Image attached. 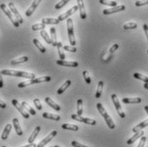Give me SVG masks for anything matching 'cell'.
<instances>
[{
  "mask_svg": "<svg viewBox=\"0 0 148 147\" xmlns=\"http://www.w3.org/2000/svg\"><path fill=\"white\" fill-rule=\"evenodd\" d=\"M1 71H2V75H3L22 77V78H27L29 80L35 79V75L33 73H27L25 71H18V70H11V69H3Z\"/></svg>",
  "mask_w": 148,
  "mask_h": 147,
  "instance_id": "obj_1",
  "label": "cell"
},
{
  "mask_svg": "<svg viewBox=\"0 0 148 147\" xmlns=\"http://www.w3.org/2000/svg\"><path fill=\"white\" fill-rule=\"evenodd\" d=\"M97 109H98V110L99 111L100 115H101V116H103V118L105 119L107 126H109L110 129H114L115 126H115V123H114V122L112 121L111 117H110V116H109V114L107 113V111L106 110L105 107L102 105V104L98 103V104H97Z\"/></svg>",
  "mask_w": 148,
  "mask_h": 147,
  "instance_id": "obj_2",
  "label": "cell"
},
{
  "mask_svg": "<svg viewBox=\"0 0 148 147\" xmlns=\"http://www.w3.org/2000/svg\"><path fill=\"white\" fill-rule=\"evenodd\" d=\"M51 77L50 76H43V77H39V78H35V79H32V80H28L27 81H23L17 85V86L19 88H23L26 87L27 85L34 84H38V83H43V82H48L51 81Z\"/></svg>",
  "mask_w": 148,
  "mask_h": 147,
  "instance_id": "obj_3",
  "label": "cell"
},
{
  "mask_svg": "<svg viewBox=\"0 0 148 147\" xmlns=\"http://www.w3.org/2000/svg\"><path fill=\"white\" fill-rule=\"evenodd\" d=\"M67 30H68V35H69V44L72 46H75L76 41L74 33V25H73V20L71 18H69L67 21Z\"/></svg>",
  "mask_w": 148,
  "mask_h": 147,
  "instance_id": "obj_4",
  "label": "cell"
},
{
  "mask_svg": "<svg viewBox=\"0 0 148 147\" xmlns=\"http://www.w3.org/2000/svg\"><path fill=\"white\" fill-rule=\"evenodd\" d=\"M0 8H1V10L3 11V13L7 16V17L10 20V21L13 23V25L16 27H19V26H20V24L17 22V21L14 18V15L11 13V11L10 10H8L7 9V7H6V5L4 4V3H1L0 4Z\"/></svg>",
  "mask_w": 148,
  "mask_h": 147,
  "instance_id": "obj_5",
  "label": "cell"
},
{
  "mask_svg": "<svg viewBox=\"0 0 148 147\" xmlns=\"http://www.w3.org/2000/svg\"><path fill=\"white\" fill-rule=\"evenodd\" d=\"M111 99H112V101H113V104L115 105V108H116V111H117L119 116H120L121 118H125L126 115H125V113L123 112V109H122V106L120 105V102H119V99H118L116 94H112V95H111Z\"/></svg>",
  "mask_w": 148,
  "mask_h": 147,
  "instance_id": "obj_6",
  "label": "cell"
},
{
  "mask_svg": "<svg viewBox=\"0 0 148 147\" xmlns=\"http://www.w3.org/2000/svg\"><path fill=\"white\" fill-rule=\"evenodd\" d=\"M71 118L75 121L80 122H84L86 124L88 125H96V121L93 119H90V118H86V117H82L81 116H78L77 114H74L71 116Z\"/></svg>",
  "mask_w": 148,
  "mask_h": 147,
  "instance_id": "obj_7",
  "label": "cell"
},
{
  "mask_svg": "<svg viewBox=\"0 0 148 147\" xmlns=\"http://www.w3.org/2000/svg\"><path fill=\"white\" fill-rule=\"evenodd\" d=\"M12 105H14L15 107H16V109L20 112L21 114V116L24 117V118H26V119H28L29 117H30V115L27 113V111L24 109V107L22 106L21 104H20L16 99H13L12 100Z\"/></svg>",
  "mask_w": 148,
  "mask_h": 147,
  "instance_id": "obj_8",
  "label": "cell"
},
{
  "mask_svg": "<svg viewBox=\"0 0 148 147\" xmlns=\"http://www.w3.org/2000/svg\"><path fill=\"white\" fill-rule=\"evenodd\" d=\"M9 7H10V10L11 13L14 15L15 19L17 21V22H18L19 24H22V23H23V19H22V17H21V14H20V13L18 12V10H16L15 4H14L12 2H10V3H9Z\"/></svg>",
  "mask_w": 148,
  "mask_h": 147,
  "instance_id": "obj_9",
  "label": "cell"
},
{
  "mask_svg": "<svg viewBox=\"0 0 148 147\" xmlns=\"http://www.w3.org/2000/svg\"><path fill=\"white\" fill-rule=\"evenodd\" d=\"M57 133H58V131H56V130H54V131H52L51 133H50L45 139H43L37 145V147H44L56 135H57Z\"/></svg>",
  "mask_w": 148,
  "mask_h": 147,
  "instance_id": "obj_10",
  "label": "cell"
},
{
  "mask_svg": "<svg viewBox=\"0 0 148 147\" xmlns=\"http://www.w3.org/2000/svg\"><path fill=\"white\" fill-rule=\"evenodd\" d=\"M78 10H79V9H78V5H75V6H73L71 9L68 10V11H66L65 13L62 14V15H60V16H58V19L59 20V21H64L65 19H68V17H69V16H71V15H73L74 13H75Z\"/></svg>",
  "mask_w": 148,
  "mask_h": 147,
  "instance_id": "obj_11",
  "label": "cell"
},
{
  "mask_svg": "<svg viewBox=\"0 0 148 147\" xmlns=\"http://www.w3.org/2000/svg\"><path fill=\"white\" fill-rule=\"evenodd\" d=\"M125 10V6L124 5H118L116 7H112L110 9H106L103 10V14L104 15H111L114 13H117L120 11H123Z\"/></svg>",
  "mask_w": 148,
  "mask_h": 147,
  "instance_id": "obj_12",
  "label": "cell"
},
{
  "mask_svg": "<svg viewBox=\"0 0 148 147\" xmlns=\"http://www.w3.org/2000/svg\"><path fill=\"white\" fill-rule=\"evenodd\" d=\"M41 3V1L40 0H37V1H34L33 3H32V4H31V6L27 10V11H26V13H25V15H26V16H27V17H29V16H31L33 14H34V12L35 11V10H36V8L39 6V4Z\"/></svg>",
  "mask_w": 148,
  "mask_h": 147,
  "instance_id": "obj_13",
  "label": "cell"
},
{
  "mask_svg": "<svg viewBox=\"0 0 148 147\" xmlns=\"http://www.w3.org/2000/svg\"><path fill=\"white\" fill-rule=\"evenodd\" d=\"M77 3H78V9L80 10V16H81V18L82 19H86V10H85L84 2L82 1V0H78Z\"/></svg>",
  "mask_w": 148,
  "mask_h": 147,
  "instance_id": "obj_14",
  "label": "cell"
},
{
  "mask_svg": "<svg viewBox=\"0 0 148 147\" xmlns=\"http://www.w3.org/2000/svg\"><path fill=\"white\" fill-rule=\"evenodd\" d=\"M40 126H37L34 128V130L33 131L32 134L30 135V137H29L28 139H27L29 144H33V143H34V141L35 140V139H36V137L38 136V134L40 133Z\"/></svg>",
  "mask_w": 148,
  "mask_h": 147,
  "instance_id": "obj_15",
  "label": "cell"
},
{
  "mask_svg": "<svg viewBox=\"0 0 148 147\" xmlns=\"http://www.w3.org/2000/svg\"><path fill=\"white\" fill-rule=\"evenodd\" d=\"M143 136H144V132H143V131H140V132L136 133L134 136H132L129 139H127V145H132V144H134L138 139H140V138H141V137H143Z\"/></svg>",
  "mask_w": 148,
  "mask_h": 147,
  "instance_id": "obj_16",
  "label": "cell"
},
{
  "mask_svg": "<svg viewBox=\"0 0 148 147\" xmlns=\"http://www.w3.org/2000/svg\"><path fill=\"white\" fill-rule=\"evenodd\" d=\"M45 103L47 104L48 105H50L52 109H54L55 110H57V111H59V110H61V107H60V105H58L57 103H55L51 98H49V97H46L45 98Z\"/></svg>",
  "mask_w": 148,
  "mask_h": 147,
  "instance_id": "obj_17",
  "label": "cell"
},
{
  "mask_svg": "<svg viewBox=\"0 0 148 147\" xmlns=\"http://www.w3.org/2000/svg\"><path fill=\"white\" fill-rule=\"evenodd\" d=\"M57 64L60 65V66H66V67H77L79 65V63L77 62H71V61H65V60H58Z\"/></svg>",
  "mask_w": 148,
  "mask_h": 147,
  "instance_id": "obj_18",
  "label": "cell"
},
{
  "mask_svg": "<svg viewBox=\"0 0 148 147\" xmlns=\"http://www.w3.org/2000/svg\"><path fill=\"white\" fill-rule=\"evenodd\" d=\"M148 126V119L147 120H145V121H143L142 122H140V124H138L137 126H135L133 129H132V132L133 133H138V132H140V131H141L143 128H145V127H147Z\"/></svg>",
  "mask_w": 148,
  "mask_h": 147,
  "instance_id": "obj_19",
  "label": "cell"
},
{
  "mask_svg": "<svg viewBox=\"0 0 148 147\" xmlns=\"http://www.w3.org/2000/svg\"><path fill=\"white\" fill-rule=\"evenodd\" d=\"M42 116L45 119H50V120H54V121H60L61 120V117L59 115H56V114H51V113H47V112H45L43 113Z\"/></svg>",
  "mask_w": 148,
  "mask_h": 147,
  "instance_id": "obj_20",
  "label": "cell"
},
{
  "mask_svg": "<svg viewBox=\"0 0 148 147\" xmlns=\"http://www.w3.org/2000/svg\"><path fill=\"white\" fill-rule=\"evenodd\" d=\"M11 128H12L11 124H7V125L5 126L3 131V133H2V135H1V139H2L3 140H6V139H8L9 134H10V131H11Z\"/></svg>",
  "mask_w": 148,
  "mask_h": 147,
  "instance_id": "obj_21",
  "label": "cell"
},
{
  "mask_svg": "<svg viewBox=\"0 0 148 147\" xmlns=\"http://www.w3.org/2000/svg\"><path fill=\"white\" fill-rule=\"evenodd\" d=\"M13 126L15 127V130H16V133H17V135L21 136L23 132H22V129H21V126H20V122H19L17 118L13 119Z\"/></svg>",
  "mask_w": 148,
  "mask_h": 147,
  "instance_id": "obj_22",
  "label": "cell"
},
{
  "mask_svg": "<svg viewBox=\"0 0 148 147\" xmlns=\"http://www.w3.org/2000/svg\"><path fill=\"white\" fill-rule=\"evenodd\" d=\"M50 32H51V42H52V45L57 47L58 46V39H57V34H56V28L54 27H51L50 29Z\"/></svg>",
  "mask_w": 148,
  "mask_h": 147,
  "instance_id": "obj_23",
  "label": "cell"
},
{
  "mask_svg": "<svg viewBox=\"0 0 148 147\" xmlns=\"http://www.w3.org/2000/svg\"><path fill=\"white\" fill-rule=\"evenodd\" d=\"M141 102L140 98H123V103L124 104H140Z\"/></svg>",
  "mask_w": 148,
  "mask_h": 147,
  "instance_id": "obj_24",
  "label": "cell"
},
{
  "mask_svg": "<svg viewBox=\"0 0 148 147\" xmlns=\"http://www.w3.org/2000/svg\"><path fill=\"white\" fill-rule=\"evenodd\" d=\"M103 88H104V82L102 81H100L98 84V88H97V92L95 93V98H99L102 95V92H103Z\"/></svg>",
  "mask_w": 148,
  "mask_h": 147,
  "instance_id": "obj_25",
  "label": "cell"
},
{
  "mask_svg": "<svg viewBox=\"0 0 148 147\" xmlns=\"http://www.w3.org/2000/svg\"><path fill=\"white\" fill-rule=\"evenodd\" d=\"M21 105H22V106L24 107V109L29 113V114H31L32 116H34V115H36V111L30 106V105H28L27 102H25V101H22L21 102Z\"/></svg>",
  "mask_w": 148,
  "mask_h": 147,
  "instance_id": "obj_26",
  "label": "cell"
},
{
  "mask_svg": "<svg viewBox=\"0 0 148 147\" xmlns=\"http://www.w3.org/2000/svg\"><path fill=\"white\" fill-rule=\"evenodd\" d=\"M27 60H28V57H18V58H16V59L11 60L10 61V64L11 65H16V64H19V63H26Z\"/></svg>",
  "mask_w": 148,
  "mask_h": 147,
  "instance_id": "obj_27",
  "label": "cell"
},
{
  "mask_svg": "<svg viewBox=\"0 0 148 147\" xmlns=\"http://www.w3.org/2000/svg\"><path fill=\"white\" fill-rule=\"evenodd\" d=\"M33 43L34 44V45L39 49V51L41 52V53H45V51H46V49H45V47L37 39H34L33 40Z\"/></svg>",
  "mask_w": 148,
  "mask_h": 147,
  "instance_id": "obj_28",
  "label": "cell"
},
{
  "mask_svg": "<svg viewBox=\"0 0 148 147\" xmlns=\"http://www.w3.org/2000/svg\"><path fill=\"white\" fill-rule=\"evenodd\" d=\"M42 23L46 25V24H59L60 21L58 19H56V18H44L42 19Z\"/></svg>",
  "mask_w": 148,
  "mask_h": 147,
  "instance_id": "obj_29",
  "label": "cell"
},
{
  "mask_svg": "<svg viewBox=\"0 0 148 147\" xmlns=\"http://www.w3.org/2000/svg\"><path fill=\"white\" fill-rule=\"evenodd\" d=\"M82 113H83V100L82 98H79L77 100V113L76 114L82 116Z\"/></svg>",
  "mask_w": 148,
  "mask_h": 147,
  "instance_id": "obj_30",
  "label": "cell"
},
{
  "mask_svg": "<svg viewBox=\"0 0 148 147\" xmlns=\"http://www.w3.org/2000/svg\"><path fill=\"white\" fill-rule=\"evenodd\" d=\"M70 85H71V81H69V80L66 81L64 82V84L62 85L61 87L58 90V94H62L63 92H64L66 91V89H67Z\"/></svg>",
  "mask_w": 148,
  "mask_h": 147,
  "instance_id": "obj_31",
  "label": "cell"
},
{
  "mask_svg": "<svg viewBox=\"0 0 148 147\" xmlns=\"http://www.w3.org/2000/svg\"><path fill=\"white\" fill-rule=\"evenodd\" d=\"M62 128L63 129H66V130H71V131H78L79 130V126L77 125H74V124H67L64 123L62 125Z\"/></svg>",
  "mask_w": 148,
  "mask_h": 147,
  "instance_id": "obj_32",
  "label": "cell"
},
{
  "mask_svg": "<svg viewBox=\"0 0 148 147\" xmlns=\"http://www.w3.org/2000/svg\"><path fill=\"white\" fill-rule=\"evenodd\" d=\"M62 47H63V44L61 42H58V55H59V57H60V60H65V54L64 53V51H62Z\"/></svg>",
  "mask_w": 148,
  "mask_h": 147,
  "instance_id": "obj_33",
  "label": "cell"
},
{
  "mask_svg": "<svg viewBox=\"0 0 148 147\" xmlns=\"http://www.w3.org/2000/svg\"><path fill=\"white\" fill-rule=\"evenodd\" d=\"M134 77L135 79H138V80H140V81H144L145 83H148V77L146 76V75H143L141 74H139V73H134Z\"/></svg>",
  "mask_w": 148,
  "mask_h": 147,
  "instance_id": "obj_34",
  "label": "cell"
},
{
  "mask_svg": "<svg viewBox=\"0 0 148 147\" xmlns=\"http://www.w3.org/2000/svg\"><path fill=\"white\" fill-rule=\"evenodd\" d=\"M40 35L42 36V38L45 40V41L47 43V44H52V42H51V37H49L47 32H45V30L40 31Z\"/></svg>",
  "mask_w": 148,
  "mask_h": 147,
  "instance_id": "obj_35",
  "label": "cell"
},
{
  "mask_svg": "<svg viewBox=\"0 0 148 147\" xmlns=\"http://www.w3.org/2000/svg\"><path fill=\"white\" fill-rule=\"evenodd\" d=\"M137 27V24L135 22H127L123 25L124 30H129V29H134Z\"/></svg>",
  "mask_w": 148,
  "mask_h": 147,
  "instance_id": "obj_36",
  "label": "cell"
},
{
  "mask_svg": "<svg viewBox=\"0 0 148 147\" xmlns=\"http://www.w3.org/2000/svg\"><path fill=\"white\" fill-rule=\"evenodd\" d=\"M45 27V25L43 24V23H37V24H34L32 26V30L34 31H38V30H44Z\"/></svg>",
  "mask_w": 148,
  "mask_h": 147,
  "instance_id": "obj_37",
  "label": "cell"
},
{
  "mask_svg": "<svg viewBox=\"0 0 148 147\" xmlns=\"http://www.w3.org/2000/svg\"><path fill=\"white\" fill-rule=\"evenodd\" d=\"M99 3L101 4H105V5H109L111 7H116L117 6V3L116 1H106V0H100Z\"/></svg>",
  "mask_w": 148,
  "mask_h": 147,
  "instance_id": "obj_38",
  "label": "cell"
},
{
  "mask_svg": "<svg viewBox=\"0 0 148 147\" xmlns=\"http://www.w3.org/2000/svg\"><path fill=\"white\" fill-rule=\"evenodd\" d=\"M69 3V0H64V1H59L57 4H56V6H55V9L56 10H60L61 8H63L64 5H66L67 3Z\"/></svg>",
  "mask_w": 148,
  "mask_h": 147,
  "instance_id": "obj_39",
  "label": "cell"
},
{
  "mask_svg": "<svg viewBox=\"0 0 148 147\" xmlns=\"http://www.w3.org/2000/svg\"><path fill=\"white\" fill-rule=\"evenodd\" d=\"M83 77H84V80L86 84L91 83V78H90V75H89V74H88V72L86 70L83 71Z\"/></svg>",
  "mask_w": 148,
  "mask_h": 147,
  "instance_id": "obj_40",
  "label": "cell"
},
{
  "mask_svg": "<svg viewBox=\"0 0 148 147\" xmlns=\"http://www.w3.org/2000/svg\"><path fill=\"white\" fill-rule=\"evenodd\" d=\"M64 49L65 51H68L70 52H76V51H77L75 46H72V45H64Z\"/></svg>",
  "mask_w": 148,
  "mask_h": 147,
  "instance_id": "obj_41",
  "label": "cell"
},
{
  "mask_svg": "<svg viewBox=\"0 0 148 147\" xmlns=\"http://www.w3.org/2000/svg\"><path fill=\"white\" fill-rule=\"evenodd\" d=\"M34 105L36 106L37 109H39V110L42 109V105H41V103H40L39 98H34Z\"/></svg>",
  "mask_w": 148,
  "mask_h": 147,
  "instance_id": "obj_42",
  "label": "cell"
},
{
  "mask_svg": "<svg viewBox=\"0 0 148 147\" xmlns=\"http://www.w3.org/2000/svg\"><path fill=\"white\" fill-rule=\"evenodd\" d=\"M146 141H147V137L143 136L140 138V143L138 145V147H144L145 144H146Z\"/></svg>",
  "mask_w": 148,
  "mask_h": 147,
  "instance_id": "obj_43",
  "label": "cell"
},
{
  "mask_svg": "<svg viewBox=\"0 0 148 147\" xmlns=\"http://www.w3.org/2000/svg\"><path fill=\"white\" fill-rule=\"evenodd\" d=\"M118 48H119V44H114L110 48V50H109V51H110V53H113V52H115Z\"/></svg>",
  "mask_w": 148,
  "mask_h": 147,
  "instance_id": "obj_44",
  "label": "cell"
},
{
  "mask_svg": "<svg viewBox=\"0 0 148 147\" xmlns=\"http://www.w3.org/2000/svg\"><path fill=\"white\" fill-rule=\"evenodd\" d=\"M148 0L147 1H136L135 2V5L136 6H143V5H147Z\"/></svg>",
  "mask_w": 148,
  "mask_h": 147,
  "instance_id": "obj_45",
  "label": "cell"
},
{
  "mask_svg": "<svg viewBox=\"0 0 148 147\" xmlns=\"http://www.w3.org/2000/svg\"><path fill=\"white\" fill-rule=\"evenodd\" d=\"M71 144H72V146L74 147H88V146H86L84 145H82V144H81V143H79V142H77V141H72L71 142Z\"/></svg>",
  "mask_w": 148,
  "mask_h": 147,
  "instance_id": "obj_46",
  "label": "cell"
},
{
  "mask_svg": "<svg viewBox=\"0 0 148 147\" xmlns=\"http://www.w3.org/2000/svg\"><path fill=\"white\" fill-rule=\"evenodd\" d=\"M143 29H144V32H145V34H146V36H147V40H148V26L147 24H143Z\"/></svg>",
  "mask_w": 148,
  "mask_h": 147,
  "instance_id": "obj_47",
  "label": "cell"
},
{
  "mask_svg": "<svg viewBox=\"0 0 148 147\" xmlns=\"http://www.w3.org/2000/svg\"><path fill=\"white\" fill-rule=\"evenodd\" d=\"M2 71L0 70V88L3 86V77H2Z\"/></svg>",
  "mask_w": 148,
  "mask_h": 147,
  "instance_id": "obj_48",
  "label": "cell"
},
{
  "mask_svg": "<svg viewBox=\"0 0 148 147\" xmlns=\"http://www.w3.org/2000/svg\"><path fill=\"white\" fill-rule=\"evenodd\" d=\"M21 147H37V145H35L34 143H33V144H29V145H27V146H24Z\"/></svg>",
  "mask_w": 148,
  "mask_h": 147,
  "instance_id": "obj_49",
  "label": "cell"
},
{
  "mask_svg": "<svg viewBox=\"0 0 148 147\" xmlns=\"http://www.w3.org/2000/svg\"><path fill=\"white\" fill-rule=\"evenodd\" d=\"M145 110H146L147 114L148 115V105H146V106H145Z\"/></svg>",
  "mask_w": 148,
  "mask_h": 147,
  "instance_id": "obj_50",
  "label": "cell"
},
{
  "mask_svg": "<svg viewBox=\"0 0 148 147\" xmlns=\"http://www.w3.org/2000/svg\"><path fill=\"white\" fill-rule=\"evenodd\" d=\"M144 88H146V89H147L148 90V83H145V84H144Z\"/></svg>",
  "mask_w": 148,
  "mask_h": 147,
  "instance_id": "obj_51",
  "label": "cell"
},
{
  "mask_svg": "<svg viewBox=\"0 0 148 147\" xmlns=\"http://www.w3.org/2000/svg\"><path fill=\"white\" fill-rule=\"evenodd\" d=\"M54 147H60V146H55Z\"/></svg>",
  "mask_w": 148,
  "mask_h": 147,
  "instance_id": "obj_52",
  "label": "cell"
},
{
  "mask_svg": "<svg viewBox=\"0 0 148 147\" xmlns=\"http://www.w3.org/2000/svg\"><path fill=\"white\" fill-rule=\"evenodd\" d=\"M2 147H6V146H2Z\"/></svg>",
  "mask_w": 148,
  "mask_h": 147,
  "instance_id": "obj_53",
  "label": "cell"
},
{
  "mask_svg": "<svg viewBox=\"0 0 148 147\" xmlns=\"http://www.w3.org/2000/svg\"><path fill=\"white\" fill-rule=\"evenodd\" d=\"M51 147H53V146H51Z\"/></svg>",
  "mask_w": 148,
  "mask_h": 147,
  "instance_id": "obj_54",
  "label": "cell"
},
{
  "mask_svg": "<svg viewBox=\"0 0 148 147\" xmlns=\"http://www.w3.org/2000/svg\"><path fill=\"white\" fill-rule=\"evenodd\" d=\"M147 53H148V51H147Z\"/></svg>",
  "mask_w": 148,
  "mask_h": 147,
  "instance_id": "obj_55",
  "label": "cell"
},
{
  "mask_svg": "<svg viewBox=\"0 0 148 147\" xmlns=\"http://www.w3.org/2000/svg\"><path fill=\"white\" fill-rule=\"evenodd\" d=\"M147 147H148V146H147Z\"/></svg>",
  "mask_w": 148,
  "mask_h": 147,
  "instance_id": "obj_56",
  "label": "cell"
}]
</instances>
